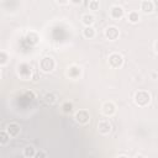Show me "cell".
Listing matches in <instances>:
<instances>
[{
	"label": "cell",
	"mask_w": 158,
	"mask_h": 158,
	"mask_svg": "<svg viewBox=\"0 0 158 158\" xmlns=\"http://www.w3.org/2000/svg\"><path fill=\"white\" fill-rule=\"evenodd\" d=\"M152 100V95L149 91L147 90H137L133 95V102L138 106V107H146L151 104Z\"/></svg>",
	"instance_id": "1"
},
{
	"label": "cell",
	"mask_w": 158,
	"mask_h": 158,
	"mask_svg": "<svg viewBox=\"0 0 158 158\" xmlns=\"http://www.w3.org/2000/svg\"><path fill=\"white\" fill-rule=\"evenodd\" d=\"M107 63H109V67L110 68H112V69H120V68L123 67L125 59H123V56L121 53L112 52L107 57Z\"/></svg>",
	"instance_id": "2"
},
{
	"label": "cell",
	"mask_w": 158,
	"mask_h": 158,
	"mask_svg": "<svg viewBox=\"0 0 158 158\" xmlns=\"http://www.w3.org/2000/svg\"><path fill=\"white\" fill-rule=\"evenodd\" d=\"M40 70L43 73H51L56 68V60L51 56H46L40 60Z\"/></svg>",
	"instance_id": "3"
},
{
	"label": "cell",
	"mask_w": 158,
	"mask_h": 158,
	"mask_svg": "<svg viewBox=\"0 0 158 158\" xmlns=\"http://www.w3.org/2000/svg\"><path fill=\"white\" fill-rule=\"evenodd\" d=\"M74 120L79 125H88L90 122V112L86 109H79L74 114Z\"/></svg>",
	"instance_id": "4"
},
{
	"label": "cell",
	"mask_w": 158,
	"mask_h": 158,
	"mask_svg": "<svg viewBox=\"0 0 158 158\" xmlns=\"http://www.w3.org/2000/svg\"><path fill=\"white\" fill-rule=\"evenodd\" d=\"M65 74H67V77H68L69 79L77 80V79H79V78L81 77L83 69H81V67H79L78 64H70V65L67 68Z\"/></svg>",
	"instance_id": "5"
},
{
	"label": "cell",
	"mask_w": 158,
	"mask_h": 158,
	"mask_svg": "<svg viewBox=\"0 0 158 158\" xmlns=\"http://www.w3.org/2000/svg\"><path fill=\"white\" fill-rule=\"evenodd\" d=\"M116 110H117V107H116L115 102H112V101H105V102H102V105H101V112H102V115L106 116V117L114 116V115L116 114Z\"/></svg>",
	"instance_id": "6"
},
{
	"label": "cell",
	"mask_w": 158,
	"mask_h": 158,
	"mask_svg": "<svg viewBox=\"0 0 158 158\" xmlns=\"http://www.w3.org/2000/svg\"><path fill=\"white\" fill-rule=\"evenodd\" d=\"M109 16L112 19V20H121L123 16H125V10L121 5H112L109 10Z\"/></svg>",
	"instance_id": "7"
},
{
	"label": "cell",
	"mask_w": 158,
	"mask_h": 158,
	"mask_svg": "<svg viewBox=\"0 0 158 158\" xmlns=\"http://www.w3.org/2000/svg\"><path fill=\"white\" fill-rule=\"evenodd\" d=\"M104 36L109 41H116L120 37V30L116 26H107L104 31Z\"/></svg>",
	"instance_id": "8"
},
{
	"label": "cell",
	"mask_w": 158,
	"mask_h": 158,
	"mask_svg": "<svg viewBox=\"0 0 158 158\" xmlns=\"http://www.w3.org/2000/svg\"><path fill=\"white\" fill-rule=\"evenodd\" d=\"M98 132L100 133V135H102V136H106V135H109L110 132H111V130H112V125H111V122L109 121V120H100L99 122H98Z\"/></svg>",
	"instance_id": "9"
},
{
	"label": "cell",
	"mask_w": 158,
	"mask_h": 158,
	"mask_svg": "<svg viewBox=\"0 0 158 158\" xmlns=\"http://www.w3.org/2000/svg\"><path fill=\"white\" fill-rule=\"evenodd\" d=\"M17 73H19L20 78L27 80V79H30L31 75H32V68H31V65H28V64H26V63H22V64L19 65Z\"/></svg>",
	"instance_id": "10"
},
{
	"label": "cell",
	"mask_w": 158,
	"mask_h": 158,
	"mask_svg": "<svg viewBox=\"0 0 158 158\" xmlns=\"http://www.w3.org/2000/svg\"><path fill=\"white\" fill-rule=\"evenodd\" d=\"M154 7H156V4L152 0H142L139 2V11L146 15L152 14L154 11Z\"/></svg>",
	"instance_id": "11"
},
{
	"label": "cell",
	"mask_w": 158,
	"mask_h": 158,
	"mask_svg": "<svg viewBox=\"0 0 158 158\" xmlns=\"http://www.w3.org/2000/svg\"><path fill=\"white\" fill-rule=\"evenodd\" d=\"M5 130H6V132L10 135L11 138L17 137V136L20 135V132H21V127H20V125H19L17 122H10V123L6 126Z\"/></svg>",
	"instance_id": "12"
},
{
	"label": "cell",
	"mask_w": 158,
	"mask_h": 158,
	"mask_svg": "<svg viewBox=\"0 0 158 158\" xmlns=\"http://www.w3.org/2000/svg\"><path fill=\"white\" fill-rule=\"evenodd\" d=\"M80 20H81V23H83L85 27H89V26H93V25H94V22H95V16H94L93 14H90V12H85V14L81 15Z\"/></svg>",
	"instance_id": "13"
},
{
	"label": "cell",
	"mask_w": 158,
	"mask_h": 158,
	"mask_svg": "<svg viewBox=\"0 0 158 158\" xmlns=\"http://www.w3.org/2000/svg\"><path fill=\"white\" fill-rule=\"evenodd\" d=\"M126 17H127V21H128L130 23H132V25L138 23L139 20H141V15H139V12L136 11V10H131V11H128L127 15H126Z\"/></svg>",
	"instance_id": "14"
},
{
	"label": "cell",
	"mask_w": 158,
	"mask_h": 158,
	"mask_svg": "<svg viewBox=\"0 0 158 158\" xmlns=\"http://www.w3.org/2000/svg\"><path fill=\"white\" fill-rule=\"evenodd\" d=\"M83 36H84V38H86V40H93V38L96 36V31H95V28H94L93 26L84 27V30H83Z\"/></svg>",
	"instance_id": "15"
},
{
	"label": "cell",
	"mask_w": 158,
	"mask_h": 158,
	"mask_svg": "<svg viewBox=\"0 0 158 158\" xmlns=\"http://www.w3.org/2000/svg\"><path fill=\"white\" fill-rule=\"evenodd\" d=\"M57 95L54 94V93H47V94H44V96H43V101L46 102V104H48V105H53V104H56L57 102Z\"/></svg>",
	"instance_id": "16"
},
{
	"label": "cell",
	"mask_w": 158,
	"mask_h": 158,
	"mask_svg": "<svg viewBox=\"0 0 158 158\" xmlns=\"http://www.w3.org/2000/svg\"><path fill=\"white\" fill-rule=\"evenodd\" d=\"M36 152H37L36 148L30 144V146H26V147L23 148V152H22V153H23V156H25L26 158H33L35 154H36Z\"/></svg>",
	"instance_id": "17"
},
{
	"label": "cell",
	"mask_w": 158,
	"mask_h": 158,
	"mask_svg": "<svg viewBox=\"0 0 158 158\" xmlns=\"http://www.w3.org/2000/svg\"><path fill=\"white\" fill-rule=\"evenodd\" d=\"M10 135L6 132V130H1L0 131V144L1 146H6L10 142Z\"/></svg>",
	"instance_id": "18"
},
{
	"label": "cell",
	"mask_w": 158,
	"mask_h": 158,
	"mask_svg": "<svg viewBox=\"0 0 158 158\" xmlns=\"http://www.w3.org/2000/svg\"><path fill=\"white\" fill-rule=\"evenodd\" d=\"M9 59H10L9 53L6 51H1L0 52V67H5L9 63Z\"/></svg>",
	"instance_id": "19"
},
{
	"label": "cell",
	"mask_w": 158,
	"mask_h": 158,
	"mask_svg": "<svg viewBox=\"0 0 158 158\" xmlns=\"http://www.w3.org/2000/svg\"><path fill=\"white\" fill-rule=\"evenodd\" d=\"M100 6H101V4L99 0H90L88 2V9L91 11H98L100 9Z\"/></svg>",
	"instance_id": "20"
},
{
	"label": "cell",
	"mask_w": 158,
	"mask_h": 158,
	"mask_svg": "<svg viewBox=\"0 0 158 158\" xmlns=\"http://www.w3.org/2000/svg\"><path fill=\"white\" fill-rule=\"evenodd\" d=\"M60 109H62V111H63L64 114H70V112L73 111V102H70V101H64V102L62 104Z\"/></svg>",
	"instance_id": "21"
},
{
	"label": "cell",
	"mask_w": 158,
	"mask_h": 158,
	"mask_svg": "<svg viewBox=\"0 0 158 158\" xmlns=\"http://www.w3.org/2000/svg\"><path fill=\"white\" fill-rule=\"evenodd\" d=\"M33 158H48V157H47V153H46L44 151L40 149V151H37V152H36V154H35V157H33Z\"/></svg>",
	"instance_id": "22"
},
{
	"label": "cell",
	"mask_w": 158,
	"mask_h": 158,
	"mask_svg": "<svg viewBox=\"0 0 158 158\" xmlns=\"http://www.w3.org/2000/svg\"><path fill=\"white\" fill-rule=\"evenodd\" d=\"M56 2L58 5H68V4H70V1H60V0H57Z\"/></svg>",
	"instance_id": "23"
},
{
	"label": "cell",
	"mask_w": 158,
	"mask_h": 158,
	"mask_svg": "<svg viewBox=\"0 0 158 158\" xmlns=\"http://www.w3.org/2000/svg\"><path fill=\"white\" fill-rule=\"evenodd\" d=\"M154 51H156V53H158V41L154 42Z\"/></svg>",
	"instance_id": "24"
},
{
	"label": "cell",
	"mask_w": 158,
	"mask_h": 158,
	"mask_svg": "<svg viewBox=\"0 0 158 158\" xmlns=\"http://www.w3.org/2000/svg\"><path fill=\"white\" fill-rule=\"evenodd\" d=\"M135 158H146V156H143V154L138 153V154H136V157H135Z\"/></svg>",
	"instance_id": "25"
},
{
	"label": "cell",
	"mask_w": 158,
	"mask_h": 158,
	"mask_svg": "<svg viewBox=\"0 0 158 158\" xmlns=\"http://www.w3.org/2000/svg\"><path fill=\"white\" fill-rule=\"evenodd\" d=\"M117 158H130V157H128V156H126V154H120Z\"/></svg>",
	"instance_id": "26"
},
{
	"label": "cell",
	"mask_w": 158,
	"mask_h": 158,
	"mask_svg": "<svg viewBox=\"0 0 158 158\" xmlns=\"http://www.w3.org/2000/svg\"><path fill=\"white\" fill-rule=\"evenodd\" d=\"M72 4H81V1H70Z\"/></svg>",
	"instance_id": "27"
}]
</instances>
